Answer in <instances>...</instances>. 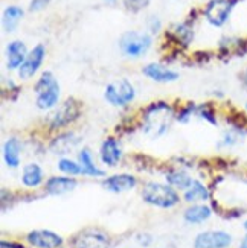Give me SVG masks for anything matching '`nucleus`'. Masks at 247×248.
Instances as JSON below:
<instances>
[{
  "mask_svg": "<svg viewBox=\"0 0 247 248\" xmlns=\"http://www.w3.org/2000/svg\"><path fill=\"white\" fill-rule=\"evenodd\" d=\"M173 34H174L176 40L177 41H181L185 46L192 40V29H189L186 25H177L173 29Z\"/></svg>",
  "mask_w": 247,
  "mask_h": 248,
  "instance_id": "b1692460",
  "label": "nucleus"
},
{
  "mask_svg": "<svg viewBox=\"0 0 247 248\" xmlns=\"http://www.w3.org/2000/svg\"><path fill=\"white\" fill-rule=\"evenodd\" d=\"M134 87L127 79H117L110 82L104 92L105 101L113 107H125L134 99Z\"/></svg>",
  "mask_w": 247,
  "mask_h": 248,
  "instance_id": "7ed1b4c3",
  "label": "nucleus"
},
{
  "mask_svg": "<svg viewBox=\"0 0 247 248\" xmlns=\"http://www.w3.org/2000/svg\"><path fill=\"white\" fill-rule=\"evenodd\" d=\"M237 0H211L205 8V17L212 26H223L231 17Z\"/></svg>",
  "mask_w": 247,
  "mask_h": 248,
  "instance_id": "423d86ee",
  "label": "nucleus"
},
{
  "mask_svg": "<svg viewBox=\"0 0 247 248\" xmlns=\"http://www.w3.org/2000/svg\"><path fill=\"white\" fill-rule=\"evenodd\" d=\"M45 55H46L45 46H43V45H37L34 49H32L28 53L25 62L21 64V67L18 69V77L21 79H29V78L34 77V75L38 72L43 60H45Z\"/></svg>",
  "mask_w": 247,
  "mask_h": 248,
  "instance_id": "1a4fd4ad",
  "label": "nucleus"
},
{
  "mask_svg": "<svg viewBox=\"0 0 247 248\" xmlns=\"http://www.w3.org/2000/svg\"><path fill=\"white\" fill-rule=\"evenodd\" d=\"M77 180L70 177H52L46 181V190L50 195H63L77 187Z\"/></svg>",
  "mask_w": 247,
  "mask_h": 248,
  "instance_id": "2eb2a0df",
  "label": "nucleus"
},
{
  "mask_svg": "<svg viewBox=\"0 0 247 248\" xmlns=\"http://www.w3.org/2000/svg\"><path fill=\"white\" fill-rule=\"evenodd\" d=\"M0 248H23L20 244H14V242H6V241H2L0 244Z\"/></svg>",
  "mask_w": 247,
  "mask_h": 248,
  "instance_id": "c85d7f7f",
  "label": "nucleus"
},
{
  "mask_svg": "<svg viewBox=\"0 0 247 248\" xmlns=\"http://www.w3.org/2000/svg\"><path fill=\"white\" fill-rule=\"evenodd\" d=\"M201 116L205 117L206 121H209L211 124H217L215 116H214V113L208 108V107H203V108H201Z\"/></svg>",
  "mask_w": 247,
  "mask_h": 248,
  "instance_id": "cd10ccee",
  "label": "nucleus"
},
{
  "mask_svg": "<svg viewBox=\"0 0 247 248\" xmlns=\"http://www.w3.org/2000/svg\"><path fill=\"white\" fill-rule=\"evenodd\" d=\"M119 46L124 55L137 58L144 55V53L151 46V37L148 34H142V32H127L121 37Z\"/></svg>",
  "mask_w": 247,
  "mask_h": 248,
  "instance_id": "20e7f679",
  "label": "nucleus"
},
{
  "mask_svg": "<svg viewBox=\"0 0 247 248\" xmlns=\"http://www.w3.org/2000/svg\"><path fill=\"white\" fill-rule=\"evenodd\" d=\"M49 3V0H32L31 5H29V9L31 11H40L43 8H46Z\"/></svg>",
  "mask_w": 247,
  "mask_h": 248,
  "instance_id": "bb28decb",
  "label": "nucleus"
},
{
  "mask_svg": "<svg viewBox=\"0 0 247 248\" xmlns=\"http://www.w3.org/2000/svg\"><path fill=\"white\" fill-rule=\"evenodd\" d=\"M137 185V180L130 175V174H117V175H112L109 178H105L102 181V186L110 190L113 193H121V192H127L134 189Z\"/></svg>",
  "mask_w": 247,
  "mask_h": 248,
  "instance_id": "f8f14e48",
  "label": "nucleus"
},
{
  "mask_svg": "<svg viewBox=\"0 0 247 248\" xmlns=\"http://www.w3.org/2000/svg\"><path fill=\"white\" fill-rule=\"evenodd\" d=\"M244 110H246V113H247V101H246V104H244Z\"/></svg>",
  "mask_w": 247,
  "mask_h": 248,
  "instance_id": "473e14b6",
  "label": "nucleus"
},
{
  "mask_svg": "<svg viewBox=\"0 0 247 248\" xmlns=\"http://www.w3.org/2000/svg\"><path fill=\"white\" fill-rule=\"evenodd\" d=\"M240 248H247V233L244 234V238L240 242Z\"/></svg>",
  "mask_w": 247,
  "mask_h": 248,
  "instance_id": "c756f323",
  "label": "nucleus"
},
{
  "mask_svg": "<svg viewBox=\"0 0 247 248\" xmlns=\"http://www.w3.org/2000/svg\"><path fill=\"white\" fill-rule=\"evenodd\" d=\"M21 181L26 187H38L43 183V169L37 163H29L21 172Z\"/></svg>",
  "mask_w": 247,
  "mask_h": 248,
  "instance_id": "a211bd4d",
  "label": "nucleus"
},
{
  "mask_svg": "<svg viewBox=\"0 0 247 248\" xmlns=\"http://www.w3.org/2000/svg\"><path fill=\"white\" fill-rule=\"evenodd\" d=\"M78 163L81 165V168L84 170V175H90V177H102L104 175V170H101L93 163L92 154L87 148L81 149V153L78 154Z\"/></svg>",
  "mask_w": 247,
  "mask_h": 248,
  "instance_id": "6ab92c4d",
  "label": "nucleus"
},
{
  "mask_svg": "<svg viewBox=\"0 0 247 248\" xmlns=\"http://www.w3.org/2000/svg\"><path fill=\"white\" fill-rule=\"evenodd\" d=\"M99 154H101V161L104 165L115 168L122 160V148L116 139H105L101 145Z\"/></svg>",
  "mask_w": 247,
  "mask_h": 248,
  "instance_id": "9b49d317",
  "label": "nucleus"
},
{
  "mask_svg": "<svg viewBox=\"0 0 247 248\" xmlns=\"http://www.w3.org/2000/svg\"><path fill=\"white\" fill-rule=\"evenodd\" d=\"M124 3L128 9H133V11H137L144 6H147L149 3V0H124Z\"/></svg>",
  "mask_w": 247,
  "mask_h": 248,
  "instance_id": "393cba45",
  "label": "nucleus"
},
{
  "mask_svg": "<svg viewBox=\"0 0 247 248\" xmlns=\"http://www.w3.org/2000/svg\"><path fill=\"white\" fill-rule=\"evenodd\" d=\"M238 136L235 134L233 131H228V133H224V137H223V142L226 146H233V145H237L238 143Z\"/></svg>",
  "mask_w": 247,
  "mask_h": 248,
  "instance_id": "a878e982",
  "label": "nucleus"
},
{
  "mask_svg": "<svg viewBox=\"0 0 247 248\" xmlns=\"http://www.w3.org/2000/svg\"><path fill=\"white\" fill-rule=\"evenodd\" d=\"M20 153H21V143L17 137H9L3 145V160L8 168H18L20 166Z\"/></svg>",
  "mask_w": 247,
  "mask_h": 248,
  "instance_id": "dca6fc26",
  "label": "nucleus"
},
{
  "mask_svg": "<svg viewBox=\"0 0 247 248\" xmlns=\"http://www.w3.org/2000/svg\"><path fill=\"white\" fill-rule=\"evenodd\" d=\"M233 242L232 234L223 230H208L198 233L194 239V248H229Z\"/></svg>",
  "mask_w": 247,
  "mask_h": 248,
  "instance_id": "0eeeda50",
  "label": "nucleus"
},
{
  "mask_svg": "<svg viewBox=\"0 0 247 248\" xmlns=\"http://www.w3.org/2000/svg\"><path fill=\"white\" fill-rule=\"evenodd\" d=\"M243 82H244V85H247V69L243 73Z\"/></svg>",
  "mask_w": 247,
  "mask_h": 248,
  "instance_id": "7c9ffc66",
  "label": "nucleus"
},
{
  "mask_svg": "<svg viewBox=\"0 0 247 248\" xmlns=\"http://www.w3.org/2000/svg\"><path fill=\"white\" fill-rule=\"evenodd\" d=\"M243 227H244V229H246V232H247V219L244 221V224H243Z\"/></svg>",
  "mask_w": 247,
  "mask_h": 248,
  "instance_id": "2f4dec72",
  "label": "nucleus"
},
{
  "mask_svg": "<svg viewBox=\"0 0 247 248\" xmlns=\"http://www.w3.org/2000/svg\"><path fill=\"white\" fill-rule=\"evenodd\" d=\"M211 209L206 204H196V206H191L185 210L183 218L189 224H201L211 218Z\"/></svg>",
  "mask_w": 247,
  "mask_h": 248,
  "instance_id": "f3484780",
  "label": "nucleus"
},
{
  "mask_svg": "<svg viewBox=\"0 0 247 248\" xmlns=\"http://www.w3.org/2000/svg\"><path fill=\"white\" fill-rule=\"evenodd\" d=\"M142 200L148 204H151V206L160 209H171L179 202L180 197L177 190L169 185L147 183L142 189Z\"/></svg>",
  "mask_w": 247,
  "mask_h": 248,
  "instance_id": "f257e3e1",
  "label": "nucleus"
},
{
  "mask_svg": "<svg viewBox=\"0 0 247 248\" xmlns=\"http://www.w3.org/2000/svg\"><path fill=\"white\" fill-rule=\"evenodd\" d=\"M188 202H196V201H206L209 198V190L208 187L203 185L201 181L194 180L192 185L185 190V197Z\"/></svg>",
  "mask_w": 247,
  "mask_h": 248,
  "instance_id": "aec40b11",
  "label": "nucleus"
},
{
  "mask_svg": "<svg viewBox=\"0 0 247 248\" xmlns=\"http://www.w3.org/2000/svg\"><path fill=\"white\" fill-rule=\"evenodd\" d=\"M72 248H110V236L99 229H85L72 239Z\"/></svg>",
  "mask_w": 247,
  "mask_h": 248,
  "instance_id": "39448f33",
  "label": "nucleus"
},
{
  "mask_svg": "<svg viewBox=\"0 0 247 248\" xmlns=\"http://www.w3.org/2000/svg\"><path fill=\"white\" fill-rule=\"evenodd\" d=\"M37 107L40 110L53 108L60 99V85L50 72H45L35 84Z\"/></svg>",
  "mask_w": 247,
  "mask_h": 248,
  "instance_id": "f03ea898",
  "label": "nucleus"
},
{
  "mask_svg": "<svg viewBox=\"0 0 247 248\" xmlns=\"http://www.w3.org/2000/svg\"><path fill=\"white\" fill-rule=\"evenodd\" d=\"M6 57H8V62L6 66L9 70L14 69H20L21 64L25 62L26 57H28V50L23 41H11L8 47H6Z\"/></svg>",
  "mask_w": 247,
  "mask_h": 248,
  "instance_id": "ddd939ff",
  "label": "nucleus"
},
{
  "mask_svg": "<svg viewBox=\"0 0 247 248\" xmlns=\"http://www.w3.org/2000/svg\"><path fill=\"white\" fill-rule=\"evenodd\" d=\"M80 114V104L75 99H67L64 104H61L58 108L53 111L50 116V128H61L67 124L73 122Z\"/></svg>",
  "mask_w": 247,
  "mask_h": 248,
  "instance_id": "6e6552de",
  "label": "nucleus"
},
{
  "mask_svg": "<svg viewBox=\"0 0 247 248\" xmlns=\"http://www.w3.org/2000/svg\"><path fill=\"white\" fill-rule=\"evenodd\" d=\"M58 169L63 172V174H66L67 177L84 175V170H82L81 165L73 160H69V158H61L58 161Z\"/></svg>",
  "mask_w": 247,
  "mask_h": 248,
  "instance_id": "5701e85b",
  "label": "nucleus"
},
{
  "mask_svg": "<svg viewBox=\"0 0 247 248\" xmlns=\"http://www.w3.org/2000/svg\"><path fill=\"white\" fill-rule=\"evenodd\" d=\"M144 75L148 77L149 79H153L156 82H173L179 78V73L166 69L160 64H148V66L144 67Z\"/></svg>",
  "mask_w": 247,
  "mask_h": 248,
  "instance_id": "4468645a",
  "label": "nucleus"
},
{
  "mask_svg": "<svg viewBox=\"0 0 247 248\" xmlns=\"http://www.w3.org/2000/svg\"><path fill=\"white\" fill-rule=\"evenodd\" d=\"M21 17H23V9L18 6H8L3 11V17H2L3 29L6 32H13L17 28Z\"/></svg>",
  "mask_w": 247,
  "mask_h": 248,
  "instance_id": "412c9836",
  "label": "nucleus"
},
{
  "mask_svg": "<svg viewBox=\"0 0 247 248\" xmlns=\"http://www.w3.org/2000/svg\"><path fill=\"white\" fill-rule=\"evenodd\" d=\"M26 241L34 248H60L63 238L50 230H32L28 233Z\"/></svg>",
  "mask_w": 247,
  "mask_h": 248,
  "instance_id": "9d476101",
  "label": "nucleus"
},
{
  "mask_svg": "<svg viewBox=\"0 0 247 248\" xmlns=\"http://www.w3.org/2000/svg\"><path fill=\"white\" fill-rule=\"evenodd\" d=\"M166 180L169 186H173L174 189H180V190H186L192 185V181H194L188 174H185V172H181V170L168 172Z\"/></svg>",
  "mask_w": 247,
  "mask_h": 248,
  "instance_id": "4be33fe9",
  "label": "nucleus"
}]
</instances>
